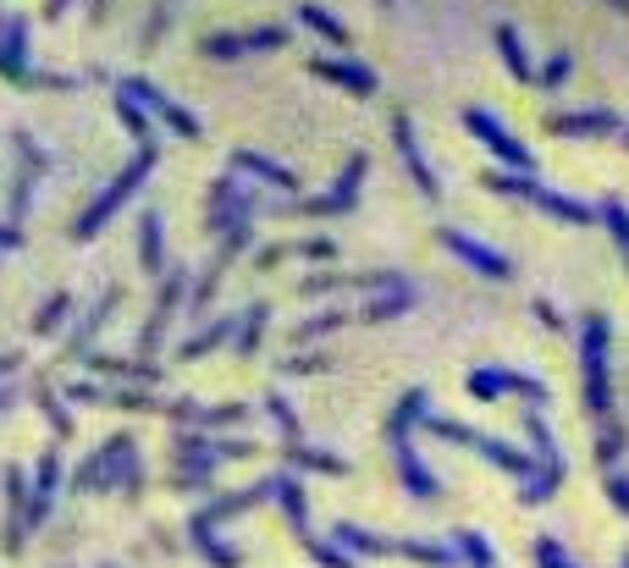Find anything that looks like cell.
Here are the masks:
<instances>
[{"instance_id":"6da1fadb","label":"cell","mask_w":629,"mask_h":568,"mask_svg":"<svg viewBox=\"0 0 629 568\" xmlns=\"http://www.w3.org/2000/svg\"><path fill=\"white\" fill-rule=\"evenodd\" d=\"M260 502H277V475L271 480H260V486H243V491H232V497H216L210 508H199L193 514V525H188V536H193V547L210 558L216 568H238L243 558H238V547H221V525L227 519H238L243 508H260Z\"/></svg>"},{"instance_id":"7a4b0ae2","label":"cell","mask_w":629,"mask_h":568,"mask_svg":"<svg viewBox=\"0 0 629 568\" xmlns=\"http://www.w3.org/2000/svg\"><path fill=\"white\" fill-rule=\"evenodd\" d=\"M415 420H426V392H420V387H415V392H403V398H398V409L387 415V441H392V464H398V475H403L409 497L437 502V497H442V480H437V475L415 458V441H409Z\"/></svg>"},{"instance_id":"3957f363","label":"cell","mask_w":629,"mask_h":568,"mask_svg":"<svg viewBox=\"0 0 629 568\" xmlns=\"http://www.w3.org/2000/svg\"><path fill=\"white\" fill-rule=\"evenodd\" d=\"M608 342H613V320H608V315H586V326H580V376H586V409H591L597 426H613Z\"/></svg>"},{"instance_id":"277c9868","label":"cell","mask_w":629,"mask_h":568,"mask_svg":"<svg viewBox=\"0 0 629 568\" xmlns=\"http://www.w3.org/2000/svg\"><path fill=\"white\" fill-rule=\"evenodd\" d=\"M491 193H513V199H530V205H541L547 216H558V221H569V227H591L602 210L597 205H586V199H569V193H558V188H541L530 171H486L480 177Z\"/></svg>"},{"instance_id":"5b68a950","label":"cell","mask_w":629,"mask_h":568,"mask_svg":"<svg viewBox=\"0 0 629 568\" xmlns=\"http://www.w3.org/2000/svg\"><path fill=\"white\" fill-rule=\"evenodd\" d=\"M426 430L442 436V441H459V447L480 452L486 464H497L502 475H513V480H525V486L541 475V464H536L530 452H519V447H508V441H497V436H486V430H470V426H459V420H442V415H426Z\"/></svg>"},{"instance_id":"8992f818","label":"cell","mask_w":629,"mask_h":568,"mask_svg":"<svg viewBox=\"0 0 629 568\" xmlns=\"http://www.w3.org/2000/svg\"><path fill=\"white\" fill-rule=\"evenodd\" d=\"M342 552H365V558H409V564H426V568H448L459 552L442 547V541H398V536H370L359 525H337L331 530Z\"/></svg>"},{"instance_id":"52a82bcc","label":"cell","mask_w":629,"mask_h":568,"mask_svg":"<svg viewBox=\"0 0 629 568\" xmlns=\"http://www.w3.org/2000/svg\"><path fill=\"white\" fill-rule=\"evenodd\" d=\"M150 166H156V149H139V155H133V166H128V171H122V177H117V182H111V188H106V193H100V199H94L78 221H72V243L100 238V227H106V221H111V216H117V210L139 193V182H144V171H150Z\"/></svg>"},{"instance_id":"ba28073f","label":"cell","mask_w":629,"mask_h":568,"mask_svg":"<svg viewBox=\"0 0 629 568\" xmlns=\"http://www.w3.org/2000/svg\"><path fill=\"white\" fill-rule=\"evenodd\" d=\"M277 502H282L288 525L299 530V547L310 552L314 564H320V568H353V558H348L342 547H326V541L310 530V502H304V486H299L293 475H277Z\"/></svg>"},{"instance_id":"9c48e42d","label":"cell","mask_w":629,"mask_h":568,"mask_svg":"<svg viewBox=\"0 0 629 568\" xmlns=\"http://www.w3.org/2000/svg\"><path fill=\"white\" fill-rule=\"evenodd\" d=\"M525 430H530V447H536L541 475H536L519 497L536 508V502H552V491L563 486V452H558V441H552V430H547V415H541V409H530V415H525Z\"/></svg>"},{"instance_id":"30bf717a","label":"cell","mask_w":629,"mask_h":568,"mask_svg":"<svg viewBox=\"0 0 629 568\" xmlns=\"http://www.w3.org/2000/svg\"><path fill=\"white\" fill-rule=\"evenodd\" d=\"M249 441H210V436H177V469L188 486H204L227 458H249Z\"/></svg>"},{"instance_id":"8fae6325","label":"cell","mask_w":629,"mask_h":568,"mask_svg":"<svg viewBox=\"0 0 629 568\" xmlns=\"http://www.w3.org/2000/svg\"><path fill=\"white\" fill-rule=\"evenodd\" d=\"M508 392H519V398H530V403H547V381H536V376H519V370H475L470 376L475 403H497V398H508Z\"/></svg>"},{"instance_id":"7c38bea8","label":"cell","mask_w":629,"mask_h":568,"mask_svg":"<svg viewBox=\"0 0 629 568\" xmlns=\"http://www.w3.org/2000/svg\"><path fill=\"white\" fill-rule=\"evenodd\" d=\"M288 28H254V33H204L199 50L216 61H238V56H260V50H282Z\"/></svg>"},{"instance_id":"4fadbf2b","label":"cell","mask_w":629,"mask_h":568,"mask_svg":"<svg viewBox=\"0 0 629 568\" xmlns=\"http://www.w3.org/2000/svg\"><path fill=\"white\" fill-rule=\"evenodd\" d=\"M465 128H470L475 139L486 143V149H491V155H497L508 171H530V149L513 139V133H508V128H502L491 111H465Z\"/></svg>"},{"instance_id":"5bb4252c","label":"cell","mask_w":629,"mask_h":568,"mask_svg":"<svg viewBox=\"0 0 629 568\" xmlns=\"http://www.w3.org/2000/svg\"><path fill=\"white\" fill-rule=\"evenodd\" d=\"M122 94H128V100H139V106H150L166 128H177V139H199V122H193L177 100H166L156 83H144V78H122Z\"/></svg>"},{"instance_id":"9a60e30c","label":"cell","mask_w":629,"mask_h":568,"mask_svg":"<svg viewBox=\"0 0 629 568\" xmlns=\"http://www.w3.org/2000/svg\"><path fill=\"white\" fill-rule=\"evenodd\" d=\"M392 143H398V155L409 160V177H415V188L426 193V199H442V182H437V171L426 166V155H420V139H415V122L398 111L392 117Z\"/></svg>"},{"instance_id":"2e32d148","label":"cell","mask_w":629,"mask_h":568,"mask_svg":"<svg viewBox=\"0 0 629 568\" xmlns=\"http://www.w3.org/2000/svg\"><path fill=\"white\" fill-rule=\"evenodd\" d=\"M442 243H448V249H453V255H459V260H465L470 271H480V277H491V282H508V277H513V260H508V255H497V249L475 243V238H465V232H453V227L442 232Z\"/></svg>"},{"instance_id":"e0dca14e","label":"cell","mask_w":629,"mask_h":568,"mask_svg":"<svg viewBox=\"0 0 629 568\" xmlns=\"http://www.w3.org/2000/svg\"><path fill=\"white\" fill-rule=\"evenodd\" d=\"M22 536H28V480L22 469H6V536H0L6 558L22 552Z\"/></svg>"},{"instance_id":"ac0fdd59","label":"cell","mask_w":629,"mask_h":568,"mask_svg":"<svg viewBox=\"0 0 629 568\" xmlns=\"http://www.w3.org/2000/svg\"><path fill=\"white\" fill-rule=\"evenodd\" d=\"M359 177H365V155H348V171L337 177V188L320 193V199H310L304 210H310V216H337V210H348V205L359 199Z\"/></svg>"},{"instance_id":"d6986e66","label":"cell","mask_w":629,"mask_h":568,"mask_svg":"<svg viewBox=\"0 0 629 568\" xmlns=\"http://www.w3.org/2000/svg\"><path fill=\"white\" fill-rule=\"evenodd\" d=\"M182 287H188V271H171V277H166V287H160V298H156V320H150V326H144V337H139V353H156V348H160V331L171 326Z\"/></svg>"},{"instance_id":"ffe728a7","label":"cell","mask_w":629,"mask_h":568,"mask_svg":"<svg viewBox=\"0 0 629 568\" xmlns=\"http://www.w3.org/2000/svg\"><path fill=\"white\" fill-rule=\"evenodd\" d=\"M56 475H61V458H56V452H44V458H39V480H33V491H28V530H39V525L50 519V502H56Z\"/></svg>"},{"instance_id":"44dd1931","label":"cell","mask_w":629,"mask_h":568,"mask_svg":"<svg viewBox=\"0 0 629 568\" xmlns=\"http://www.w3.org/2000/svg\"><path fill=\"white\" fill-rule=\"evenodd\" d=\"M22 39H28V22H22V17H0V72L17 78V83L33 78V72L22 67Z\"/></svg>"},{"instance_id":"7402d4cb","label":"cell","mask_w":629,"mask_h":568,"mask_svg":"<svg viewBox=\"0 0 629 568\" xmlns=\"http://www.w3.org/2000/svg\"><path fill=\"white\" fill-rule=\"evenodd\" d=\"M310 67L320 72V78H331V83L353 89L359 100H370V94H376V72H370V67H359V61H348V56H342V61H310Z\"/></svg>"},{"instance_id":"603a6c76","label":"cell","mask_w":629,"mask_h":568,"mask_svg":"<svg viewBox=\"0 0 629 568\" xmlns=\"http://www.w3.org/2000/svg\"><path fill=\"white\" fill-rule=\"evenodd\" d=\"M552 133L563 139H597V133H619L613 111H575V117H552Z\"/></svg>"},{"instance_id":"cb8c5ba5","label":"cell","mask_w":629,"mask_h":568,"mask_svg":"<svg viewBox=\"0 0 629 568\" xmlns=\"http://www.w3.org/2000/svg\"><path fill=\"white\" fill-rule=\"evenodd\" d=\"M111 309H117V292H106V298H100V303L89 309V320H83V326L72 331V342H67V353H72V359H89V342L100 337V326L111 320Z\"/></svg>"},{"instance_id":"d4e9b609","label":"cell","mask_w":629,"mask_h":568,"mask_svg":"<svg viewBox=\"0 0 629 568\" xmlns=\"http://www.w3.org/2000/svg\"><path fill=\"white\" fill-rule=\"evenodd\" d=\"M288 464H293V469H314V475H348L342 458H331V452H320V447H304V441H288Z\"/></svg>"},{"instance_id":"484cf974","label":"cell","mask_w":629,"mask_h":568,"mask_svg":"<svg viewBox=\"0 0 629 568\" xmlns=\"http://www.w3.org/2000/svg\"><path fill=\"white\" fill-rule=\"evenodd\" d=\"M453 552L470 568H497V552H491V541L480 530H453Z\"/></svg>"},{"instance_id":"4316f807","label":"cell","mask_w":629,"mask_h":568,"mask_svg":"<svg viewBox=\"0 0 629 568\" xmlns=\"http://www.w3.org/2000/svg\"><path fill=\"white\" fill-rule=\"evenodd\" d=\"M497 50H502V61H508L513 78H525V83L536 78V67H530V56H525V39H519L513 28H497Z\"/></svg>"},{"instance_id":"83f0119b","label":"cell","mask_w":629,"mask_h":568,"mask_svg":"<svg viewBox=\"0 0 629 568\" xmlns=\"http://www.w3.org/2000/svg\"><path fill=\"white\" fill-rule=\"evenodd\" d=\"M232 160H238L243 171H254V177H266L271 188H299V182H293V171H288V166H277V160H266V155H249V149H238Z\"/></svg>"},{"instance_id":"f1b7e54d","label":"cell","mask_w":629,"mask_h":568,"mask_svg":"<svg viewBox=\"0 0 629 568\" xmlns=\"http://www.w3.org/2000/svg\"><path fill=\"white\" fill-rule=\"evenodd\" d=\"M83 365L100 370V376H122V381H156V365H128V359H111V353H89Z\"/></svg>"},{"instance_id":"f546056e","label":"cell","mask_w":629,"mask_h":568,"mask_svg":"<svg viewBox=\"0 0 629 568\" xmlns=\"http://www.w3.org/2000/svg\"><path fill=\"white\" fill-rule=\"evenodd\" d=\"M117 117L128 122V133L139 139V149H156V128L144 122V111H139V100H128V94H117Z\"/></svg>"},{"instance_id":"4dcf8cb0","label":"cell","mask_w":629,"mask_h":568,"mask_svg":"<svg viewBox=\"0 0 629 568\" xmlns=\"http://www.w3.org/2000/svg\"><path fill=\"white\" fill-rule=\"evenodd\" d=\"M415 303V287H398L392 298H370L365 309H359V320H392V315H403Z\"/></svg>"},{"instance_id":"1f68e13d","label":"cell","mask_w":629,"mask_h":568,"mask_svg":"<svg viewBox=\"0 0 629 568\" xmlns=\"http://www.w3.org/2000/svg\"><path fill=\"white\" fill-rule=\"evenodd\" d=\"M232 326H238V315H221V320H216L210 331H199V337H193V342L182 348V359H199V353H210V348H221V342L232 337Z\"/></svg>"},{"instance_id":"d6a6232c","label":"cell","mask_w":629,"mask_h":568,"mask_svg":"<svg viewBox=\"0 0 629 568\" xmlns=\"http://www.w3.org/2000/svg\"><path fill=\"white\" fill-rule=\"evenodd\" d=\"M299 17H304V22H310L314 33H326V39H331V44H342V50H348V44H353V39H348V28H342V22H337V17H326V11H320V6H314V0H304V6H299Z\"/></svg>"},{"instance_id":"836d02e7","label":"cell","mask_w":629,"mask_h":568,"mask_svg":"<svg viewBox=\"0 0 629 568\" xmlns=\"http://www.w3.org/2000/svg\"><path fill=\"white\" fill-rule=\"evenodd\" d=\"M625 458V426L613 420V426H597V464L613 475V464Z\"/></svg>"},{"instance_id":"e575fe53","label":"cell","mask_w":629,"mask_h":568,"mask_svg":"<svg viewBox=\"0 0 629 568\" xmlns=\"http://www.w3.org/2000/svg\"><path fill=\"white\" fill-rule=\"evenodd\" d=\"M266 303H254V309H243V326H238V353H254V342L266 337Z\"/></svg>"},{"instance_id":"d590c367","label":"cell","mask_w":629,"mask_h":568,"mask_svg":"<svg viewBox=\"0 0 629 568\" xmlns=\"http://www.w3.org/2000/svg\"><path fill=\"white\" fill-rule=\"evenodd\" d=\"M67 309H72V298H67V292H56V298L39 309V320H33V337H50V331L67 320Z\"/></svg>"},{"instance_id":"8d00e7d4","label":"cell","mask_w":629,"mask_h":568,"mask_svg":"<svg viewBox=\"0 0 629 568\" xmlns=\"http://www.w3.org/2000/svg\"><path fill=\"white\" fill-rule=\"evenodd\" d=\"M139 249H144V266H150V271H166V255H160V216H144Z\"/></svg>"},{"instance_id":"74e56055","label":"cell","mask_w":629,"mask_h":568,"mask_svg":"<svg viewBox=\"0 0 629 568\" xmlns=\"http://www.w3.org/2000/svg\"><path fill=\"white\" fill-rule=\"evenodd\" d=\"M602 221H608V232L619 238V249H625V260H629V205L625 199H608L602 205Z\"/></svg>"},{"instance_id":"f35d334b","label":"cell","mask_w":629,"mask_h":568,"mask_svg":"<svg viewBox=\"0 0 629 568\" xmlns=\"http://www.w3.org/2000/svg\"><path fill=\"white\" fill-rule=\"evenodd\" d=\"M33 403H39V409H44V420H50V426H56V436H67V430H72V420H67V415H61V403H56V398H50V387H44V381H39V387H33Z\"/></svg>"},{"instance_id":"ab89813d","label":"cell","mask_w":629,"mask_h":568,"mask_svg":"<svg viewBox=\"0 0 629 568\" xmlns=\"http://www.w3.org/2000/svg\"><path fill=\"white\" fill-rule=\"evenodd\" d=\"M569 72H575V56H569V50H558V56H552V61L541 67V89H558V83H563Z\"/></svg>"},{"instance_id":"60d3db41","label":"cell","mask_w":629,"mask_h":568,"mask_svg":"<svg viewBox=\"0 0 629 568\" xmlns=\"http://www.w3.org/2000/svg\"><path fill=\"white\" fill-rule=\"evenodd\" d=\"M536 564L541 568H575L569 564V552L558 547V536H541V541H536Z\"/></svg>"},{"instance_id":"b9f144b4","label":"cell","mask_w":629,"mask_h":568,"mask_svg":"<svg viewBox=\"0 0 629 568\" xmlns=\"http://www.w3.org/2000/svg\"><path fill=\"white\" fill-rule=\"evenodd\" d=\"M171 17H177V0H156V17L144 22V44H156L160 33L171 28Z\"/></svg>"},{"instance_id":"7bdbcfd3","label":"cell","mask_w":629,"mask_h":568,"mask_svg":"<svg viewBox=\"0 0 629 568\" xmlns=\"http://www.w3.org/2000/svg\"><path fill=\"white\" fill-rule=\"evenodd\" d=\"M608 502L619 514H629V475H608Z\"/></svg>"},{"instance_id":"ee69618b","label":"cell","mask_w":629,"mask_h":568,"mask_svg":"<svg viewBox=\"0 0 629 568\" xmlns=\"http://www.w3.org/2000/svg\"><path fill=\"white\" fill-rule=\"evenodd\" d=\"M331 359L326 353H314V359H288V376H310V370H326Z\"/></svg>"},{"instance_id":"f6af8a7d","label":"cell","mask_w":629,"mask_h":568,"mask_svg":"<svg viewBox=\"0 0 629 568\" xmlns=\"http://www.w3.org/2000/svg\"><path fill=\"white\" fill-rule=\"evenodd\" d=\"M536 315H541V320H547V326H552V331H558V326H563V315H558V309H552V303H541V298H536Z\"/></svg>"},{"instance_id":"bcb514c9","label":"cell","mask_w":629,"mask_h":568,"mask_svg":"<svg viewBox=\"0 0 629 568\" xmlns=\"http://www.w3.org/2000/svg\"><path fill=\"white\" fill-rule=\"evenodd\" d=\"M61 11H67V0H50V6H44V17H61Z\"/></svg>"},{"instance_id":"7dc6e473","label":"cell","mask_w":629,"mask_h":568,"mask_svg":"<svg viewBox=\"0 0 629 568\" xmlns=\"http://www.w3.org/2000/svg\"><path fill=\"white\" fill-rule=\"evenodd\" d=\"M11 365H17V353H0V376H6V370H11Z\"/></svg>"},{"instance_id":"c3c4849f","label":"cell","mask_w":629,"mask_h":568,"mask_svg":"<svg viewBox=\"0 0 629 568\" xmlns=\"http://www.w3.org/2000/svg\"><path fill=\"white\" fill-rule=\"evenodd\" d=\"M89 17H94V22H100V17H106V0H94V6H89Z\"/></svg>"},{"instance_id":"681fc988","label":"cell","mask_w":629,"mask_h":568,"mask_svg":"<svg viewBox=\"0 0 629 568\" xmlns=\"http://www.w3.org/2000/svg\"><path fill=\"white\" fill-rule=\"evenodd\" d=\"M6 409H11V392H0V415H6Z\"/></svg>"},{"instance_id":"f907efd6","label":"cell","mask_w":629,"mask_h":568,"mask_svg":"<svg viewBox=\"0 0 629 568\" xmlns=\"http://www.w3.org/2000/svg\"><path fill=\"white\" fill-rule=\"evenodd\" d=\"M376 6H381V11H392V6H398V0H376Z\"/></svg>"},{"instance_id":"816d5d0a","label":"cell","mask_w":629,"mask_h":568,"mask_svg":"<svg viewBox=\"0 0 629 568\" xmlns=\"http://www.w3.org/2000/svg\"><path fill=\"white\" fill-rule=\"evenodd\" d=\"M613 6H619V11H625V17H629V0H613Z\"/></svg>"},{"instance_id":"f5cc1de1","label":"cell","mask_w":629,"mask_h":568,"mask_svg":"<svg viewBox=\"0 0 629 568\" xmlns=\"http://www.w3.org/2000/svg\"><path fill=\"white\" fill-rule=\"evenodd\" d=\"M625 143H629V133H625Z\"/></svg>"},{"instance_id":"db71d44e","label":"cell","mask_w":629,"mask_h":568,"mask_svg":"<svg viewBox=\"0 0 629 568\" xmlns=\"http://www.w3.org/2000/svg\"><path fill=\"white\" fill-rule=\"evenodd\" d=\"M106 568H111V564H106Z\"/></svg>"}]
</instances>
